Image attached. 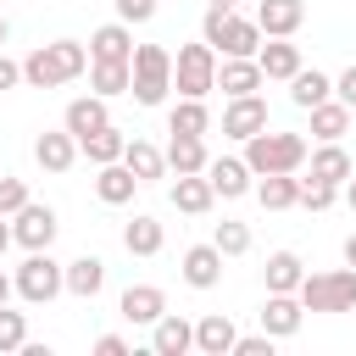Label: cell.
<instances>
[{"instance_id":"6da1fadb","label":"cell","mask_w":356,"mask_h":356,"mask_svg":"<svg viewBox=\"0 0 356 356\" xmlns=\"http://www.w3.org/2000/svg\"><path fill=\"white\" fill-rule=\"evenodd\" d=\"M83 72H89V50H83L78 39L39 44V50H28V61H22V83H28V89H61V83H72V78H83Z\"/></svg>"},{"instance_id":"7a4b0ae2","label":"cell","mask_w":356,"mask_h":356,"mask_svg":"<svg viewBox=\"0 0 356 356\" xmlns=\"http://www.w3.org/2000/svg\"><path fill=\"white\" fill-rule=\"evenodd\" d=\"M306 156H312V145H306L300 134H273V128H261V134L245 139V161H250L256 178H267V172H300Z\"/></svg>"},{"instance_id":"3957f363","label":"cell","mask_w":356,"mask_h":356,"mask_svg":"<svg viewBox=\"0 0 356 356\" xmlns=\"http://www.w3.org/2000/svg\"><path fill=\"white\" fill-rule=\"evenodd\" d=\"M295 295H300V306H306V312H356V267L306 273Z\"/></svg>"},{"instance_id":"277c9868","label":"cell","mask_w":356,"mask_h":356,"mask_svg":"<svg viewBox=\"0 0 356 356\" xmlns=\"http://www.w3.org/2000/svg\"><path fill=\"white\" fill-rule=\"evenodd\" d=\"M167 89H172V50H161V44H134V83H128V95H134L139 106H161Z\"/></svg>"},{"instance_id":"5b68a950","label":"cell","mask_w":356,"mask_h":356,"mask_svg":"<svg viewBox=\"0 0 356 356\" xmlns=\"http://www.w3.org/2000/svg\"><path fill=\"white\" fill-rule=\"evenodd\" d=\"M172 83H178V95L206 100V95L217 89V50H211L206 39L178 44V56H172Z\"/></svg>"},{"instance_id":"8992f818","label":"cell","mask_w":356,"mask_h":356,"mask_svg":"<svg viewBox=\"0 0 356 356\" xmlns=\"http://www.w3.org/2000/svg\"><path fill=\"white\" fill-rule=\"evenodd\" d=\"M11 278H17V295H22L28 306H50V300L67 289V267H61L50 250H28V261H22Z\"/></svg>"},{"instance_id":"52a82bcc","label":"cell","mask_w":356,"mask_h":356,"mask_svg":"<svg viewBox=\"0 0 356 356\" xmlns=\"http://www.w3.org/2000/svg\"><path fill=\"white\" fill-rule=\"evenodd\" d=\"M11 234H17V245H22V250H50V245H56V234H61V217H56L50 206L28 200V206L11 217Z\"/></svg>"},{"instance_id":"ba28073f","label":"cell","mask_w":356,"mask_h":356,"mask_svg":"<svg viewBox=\"0 0 356 356\" xmlns=\"http://www.w3.org/2000/svg\"><path fill=\"white\" fill-rule=\"evenodd\" d=\"M261 39H267V33H261V22H256V17H234V11H222V28H217L206 44H211L217 56H256V50H261Z\"/></svg>"},{"instance_id":"9c48e42d","label":"cell","mask_w":356,"mask_h":356,"mask_svg":"<svg viewBox=\"0 0 356 356\" xmlns=\"http://www.w3.org/2000/svg\"><path fill=\"white\" fill-rule=\"evenodd\" d=\"M206 178H211V189H217L222 200H239V195L256 189V172H250L245 156H211V161H206Z\"/></svg>"},{"instance_id":"30bf717a","label":"cell","mask_w":356,"mask_h":356,"mask_svg":"<svg viewBox=\"0 0 356 356\" xmlns=\"http://www.w3.org/2000/svg\"><path fill=\"white\" fill-rule=\"evenodd\" d=\"M261 128H267V100H261V95H234L228 111H222V134L245 145V139L261 134Z\"/></svg>"},{"instance_id":"8fae6325","label":"cell","mask_w":356,"mask_h":356,"mask_svg":"<svg viewBox=\"0 0 356 356\" xmlns=\"http://www.w3.org/2000/svg\"><path fill=\"white\" fill-rule=\"evenodd\" d=\"M267 78H261V61L256 56H222L217 61V89L234 100V95H256Z\"/></svg>"},{"instance_id":"7c38bea8","label":"cell","mask_w":356,"mask_h":356,"mask_svg":"<svg viewBox=\"0 0 356 356\" xmlns=\"http://www.w3.org/2000/svg\"><path fill=\"white\" fill-rule=\"evenodd\" d=\"M150 350L156 356H189L195 350V323H184L178 312H161L150 323Z\"/></svg>"},{"instance_id":"4fadbf2b","label":"cell","mask_w":356,"mask_h":356,"mask_svg":"<svg viewBox=\"0 0 356 356\" xmlns=\"http://www.w3.org/2000/svg\"><path fill=\"white\" fill-rule=\"evenodd\" d=\"M78 156H83V150H78V139H72L67 128H44V134L33 139V161H39L44 172H67Z\"/></svg>"},{"instance_id":"5bb4252c","label":"cell","mask_w":356,"mask_h":356,"mask_svg":"<svg viewBox=\"0 0 356 356\" xmlns=\"http://www.w3.org/2000/svg\"><path fill=\"white\" fill-rule=\"evenodd\" d=\"M178 273H184L189 289H217V284H222V250H217V245H189Z\"/></svg>"},{"instance_id":"9a60e30c","label":"cell","mask_w":356,"mask_h":356,"mask_svg":"<svg viewBox=\"0 0 356 356\" xmlns=\"http://www.w3.org/2000/svg\"><path fill=\"white\" fill-rule=\"evenodd\" d=\"M300 323H306V306H300V295H273V289H267L261 328H267L273 339H289V334H300Z\"/></svg>"},{"instance_id":"2e32d148","label":"cell","mask_w":356,"mask_h":356,"mask_svg":"<svg viewBox=\"0 0 356 356\" xmlns=\"http://www.w3.org/2000/svg\"><path fill=\"white\" fill-rule=\"evenodd\" d=\"M256 22L267 39H295V28L306 22V6L300 0H261L256 6Z\"/></svg>"},{"instance_id":"e0dca14e","label":"cell","mask_w":356,"mask_h":356,"mask_svg":"<svg viewBox=\"0 0 356 356\" xmlns=\"http://www.w3.org/2000/svg\"><path fill=\"white\" fill-rule=\"evenodd\" d=\"M89 61H134V33H128L122 17L89 33Z\"/></svg>"},{"instance_id":"ac0fdd59","label":"cell","mask_w":356,"mask_h":356,"mask_svg":"<svg viewBox=\"0 0 356 356\" xmlns=\"http://www.w3.org/2000/svg\"><path fill=\"white\" fill-rule=\"evenodd\" d=\"M172 206H178V211H189V217H206V211L217 206L211 178H206V172H178V184H172Z\"/></svg>"},{"instance_id":"d6986e66","label":"cell","mask_w":356,"mask_h":356,"mask_svg":"<svg viewBox=\"0 0 356 356\" xmlns=\"http://www.w3.org/2000/svg\"><path fill=\"white\" fill-rule=\"evenodd\" d=\"M234 339H239V328H234L222 312H206V317L195 323V350H200V356H234Z\"/></svg>"},{"instance_id":"ffe728a7","label":"cell","mask_w":356,"mask_h":356,"mask_svg":"<svg viewBox=\"0 0 356 356\" xmlns=\"http://www.w3.org/2000/svg\"><path fill=\"white\" fill-rule=\"evenodd\" d=\"M256 61H261V78L289 83V78L300 72V44H295V39H267V44L256 50Z\"/></svg>"},{"instance_id":"44dd1931","label":"cell","mask_w":356,"mask_h":356,"mask_svg":"<svg viewBox=\"0 0 356 356\" xmlns=\"http://www.w3.org/2000/svg\"><path fill=\"white\" fill-rule=\"evenodd\" d=\"M106 122H111L106 95H78V100L67 106V117H61V128H67L72 139H83V134H95V128H106Z\"/></svg>"},{"instance_id":"7402d4cb","label":"cell","mask_w":356,"mask_h":356,"mask_svg":"<svg viewBox=\"0 0 356 356\" xmlns=\"http://www.w3.org/2000/svg\"><path fill=\"white\" fill-rule=\"evenodd\" d=\"M306 161H312V178H323V184H339V189H345V178L356 172V161L345 156V145H339V139H323V145H317Z\"/></svg>"},{"instance_id":"603a6c76","label":"cell","mask_w":356,"mask_h":356,"mask_svg":"<svg viewBox=\"0 0 356 356\" xmlns=\"http://www.w3.org/2000/svg\"><path fill=\"white\" fill-rule=\"evenodd\" d=\"M117 312H122L128 323H156V317L167 312V295H161L156 284H128L122 300H117Z\"/></svg>"},{"instance_id":"cb8c5ba5","label":"cell","mask_w":356,"mask_h":356,"mask_svg":"<svg viewBox=\"0 0 356 356\" xmlns=\"http://www.w3.org/2000/svg\"><path fill=\"white\" fill-rule=\"evenodd\" d=\"M134 189H139V178L128 172V161H106V167L95 172V195H100L106 206H128Z\"/></svg>"},{"instance_id":"d4e9b609","label":"cell","mask_w":356,"mask_h":356,"mask_svg":"<svg viewBox=\"0 0 356 356\" xmlns=\"http://www.w3.org/2000/svg\"><path fill=\"white\" fill-rule=\"evenodd\" d=\"M256 200H261V211H289V206H300V178L267 172V178H256Z\"/></svg>"},{"instance_id":"484cf974","label":"cell","mask_w":356,"mask_h":356,"mask_svg":"<svg viewBox=\"0 0 356 356\" xmlns=\"http://www.w3.org/2000/svg\"><path fill=\"white\" fill-rule=\"evenodd\" d=\"M100 289H106V261H100V256H72V261H67V295L95 300Z\"/></svg>"},{"instance_id":"4316f807","label":"cell","mask_w":356,"mask_h":356,"mask_svg":"<svg viewBox=\"0 0 356 356\" xmlns=\"http://www.w3.org/2000/svg\"><path fill=\"white\" fill-rule=\"evenodd\" d=\"M78 150H83L95 167H106V161H122V150H128V134H122L117 122H106V128L83 134V139H78Z\"/></svg>"},{"instance_id":"83f0119b","label":"cell","mask_w":356,"mask_h":356,"mask_svg":"<svg viewBox=\"0 0 356 356\" xmlns=\"http://www.w3.org/2000/svg\"><path fill=\"white\" fill-rule=\"evenodd\" d=\"M161 245H167V228H161L156 217L139 211L134 222H122V250H128V256H156Z\"/></svg>"},{"instance_id":"f1b7e54d","label":"cell","mask_w":356,"mask_h":356,"mask_svg":"<svg viewBox=\"0 0 356 356\" xmlns=\"http://www.w3.org/2000/svg\"><path fill=\"white\" fill-rule=\"evenodd\" d=\"M261 273H267V289H273V295H295L300 278H306V261H300L295 250H273Z\"/></svg>"},{"instance_id":"f546056e","label":"cell","mask_w":356,"mask_h":356,"mask_svg":"<svg viewBox=\"0 0 356 356\" xmlns=\"http://www.w3.org/2000/svg\"><path fill=\"white\" fill-rule=\"evenodd\" d=\"M350 117H356V111H350L339 95H328V100H317V106H312V134H317V139H345Z\"/></svg>"},{"instance_id":"4dcf8cb0","label":"cell","mask_w":356,"mask_h":356,"mask_svg":"<svg viewBox=\"0 0 356 356\" xmlns=\"http://www.w3.org/2000/svg\"><path fill=\"white\" fill-rule=\"evenodd\" d=\"M206 161L211 156H206V139L200 134H172L167 139V167L172 172H206Z\"/></svg>"},{"instance_id":"1f68e13d","label":"cell","mask_w":356,"mask_h":356,"mask_svg":"<svg viewBox=\"0 0 356 356\" xmlns=\"http://www.w3.org/2000/svg\"><path fill=\"white\" fill-rule=\"evenodd\" d=\"M122 161H128V172H134L139 184H156V178L167 172V150H156L150 139H128V150H122Z\"/></svg>"},{"instance_id":"d6a6232c","label":"cell","mask_w":356,"mask_h":356,"mask_svg":"<svg viewBox=\"0 0 356 356\" xmlns=\"http://www.w3.org/2000/svg\"><path fill=\"white\" fill-rule=\"evenodd\" d=\"M128 83H134V61H89V89L95 95H128Z\"/></svg>"},{"instance_id":"836d02e7","label":"cell","mask_w":356,"mask_h":356,"mask_svg":"<svg viewBox=\"0 0 356 356\" xmlns=\"http://www.w3.org/2000/svg\"><path fill=\"white\" fill-rule=\"evenodd\" d=\"M334 95V78L328 72H317V67H300L295 78H289V100L300 106V111H312L317 100H328Z\"/></svg>"},{"instance_id":"e575fe53","label":"cell","mask_w":356,"mask_h":356,"mask_svg":"<svg viewBox=\"0 0 356 356\" xmlns=\"http://www.w3.org/2000/svg\"><path fill=\"white\" fill-rule=\"evenodd\" d=\"M206 128H211V111H206V100H189V95H178V106L167 111V134H200V139H206Z\"/></svg>"},{"instance_id":"d590c367","label":"cell","mask_w":356,"mask_h":356,"mask_svg":"<svg viewBox=\"0 0 356 356\" xmlns=\"http://www.w3.org/2000/svg\"><path fill=\"white\" fill-rule=\"evenodd\" d=\"M211 245H217L222 256H245V250H250V228H245V222H234V217H222V222H217V234H211Z\"/></svg>"},{"instance_id":"8d00e7d4","label":"cell","mask_w":356,"mask_h":356,"mask_svg":"<svg viewBox=\"0 0 356 356\" xmlns=\"http://www.w3.org/2000/svg\"><path fill=\"white\" fill-rule=\"evenodd\" d=\"M334 200H339V184H323V178H312V172L300 178V206H306V211H328Z\"/></svg>"},{"instance_id":"74e56055","label":"cell","mask_w":356,"mask_h":356,"mask_svg":"<svg viewBox=\"0 0 356 356\" xmlns=\"http://www.w3.org/2000/svg\"><path fill=\"white\" fill-rule=\"evenodd\" d=\"M22 345H28V317L11 312V306H0V356L6 350H22Z\"/></svg>"},{"instance_id":"f35d334b","label":"cell","mask_w":356,"mask_h":356,"mask_svg":"<svg viewBox=\"0 0 356 356\" xmlns=\"http://www.w3.org/2000/svg\"><path fill=\"white\" fill-rule=\"evenodd\" d=\"M22 206H28V184L11 178V172H0V217H17Z\"/></svg>"},{"instance_id":"ab89813d","label":"cell","mask_w":356,"mask_h":356,"mask_svg":"<svg viewBox=\"0 0 356 356\" xmlns=\"http://www.w3.org/2000/svg\"><path fill=\"white\" fill-rule=\"evenodd\" d=\"M234 356H273V334L261 328V334H239L234 339Z\"/></svg>"},{"instance_id":"60d3db41","label":"cell","mask_w":356,"mask_h":356,"mask_svg":"<svg viewBox=\"0 0 356 356\" xmlns=\"http://www.w3.org/2000/svg\"><path fill=\"white\" fill-rule=\"evenodd\" d=\"M117 17L122 22H150L156 17V0H117Z\"/></svg>"},{"instance_id":"b9f144b4","label":"cell","mask_w":356,"mask_h":356,"mask_svg":"<svg viewBox=\"0 0 356 356\" xmlns=\"http://www.w3.org/2000/svg\"><path fill=\"white\" fill-rule=\"evenodd\" d=\"M334 95H339V100H345V106L356 111V61H350V67H345V72L334 78Z\"/></svg>"},{"instance_id":"7bdbcfd3","label":"cell","mask_w":356,"mask_h":356,"mask_svg":"<svg viewBox=\"0 0 356 356\" xmlns=\"http://www.w3.org/2000/svg\"><path fill=\"white\" fill-rule=\"evenodd\" d=\"M17 83H22V61L0 56V95H6V89H17Z\"/></svg>"},{"instance_id":"ee69618b","label":"cell","mask_w":356,"mask_h":356,"mask_svg":"<svg viewBox=\"0 0 356 356\" xmlns=\"http://www.w3.org/2000/svg\"><path fill=\"white\" fill-rule=\"evenodd\" d=\"M95 350H100V356H128V339H122V334H100Z\"/></svg>"},{"instance_id":"f6af8a7d","label":"cell","mask_w":356,"mask_h":356,"mask_svg":"<svg viewBox=\"0 0 356 356\" xmlns=\"http://www.w3.org/2000/svg\"><path fill=\"white\" fill-rule=\"evenodd\" d=\"M11 245H17V234H11V217H0V256H6Z\"/></svg>"},{"instance_id":"bcb514c9","label":"cell","mask_w":356,"mask_h":356,"mask_svg":"<svg viewBox=\"0 0 356 356\" xmlns=\"http://www.w3.org/2000/svg\"><path fill=\"white\" fill-rule=\"evenodd\" d=\"M11 295H17V278H11V273H0V306H6Z\"/></svg>"},{"instance_id":"7dc6e473","label":"cell","mask_w":356,"mask_h":356,"mask_svg":"<svg viewBox=\"0 0 356 356\" xmlns=\"http://www.w3.org/2000/svg\"><path fill=\"white\" fill-rule=\"evenodd\" d=\"M345 206H350V211H356V172H350V178H345Z\"/></svg>"},{"instance_id":"c3c4849f","label":"cell","mask_w":356,"mask_h":356,"mask_svg":"<svg viewBox=\"0 0 356 356\" xmlns=\"http://www.w3.org/2000/svg\"><path fill=\"white\" fill-rule=\"evenodd\" d=\"M345 267H356V234L345 239Z\"/></svg>"},{"instance_id":"681fc988","label":"cell","mask_w":356,"mask_h":356,"mask_svg":"<svg viewBox=\"0 0 356 356\" xmlns=\"http://www.w3.org/2000/svg\"><path fill=\"white\" fill-rule=\"evenodd\" d=\"M6 33H11V28H6V17H0V44H6Z\"/></svg>"},{"instance_id":"f907efd6","label":"cell","mask_w":356,"mask_h":356,"mask_svg":"<svg viewBox=\"0 0 356 356\" xmlns=\"http://www.w3.org/2000/svg\"><path fill=\"white\" fill-rule=\"evenodd\" d=\"M206 6H239V0H206Z\"/></svg>"}]
</instances>
